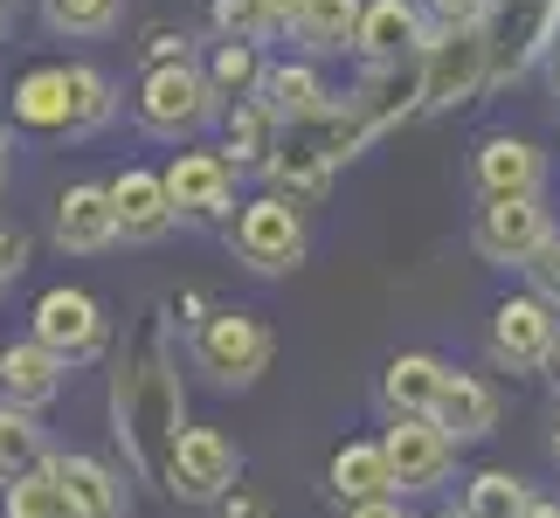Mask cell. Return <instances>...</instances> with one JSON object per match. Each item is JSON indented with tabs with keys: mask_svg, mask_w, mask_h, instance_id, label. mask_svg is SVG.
<instances>
[{
	"mask_svg": "<svg viewBox=\"0 0 560 518\" xmlns=\"http://www.w3.org/2000/svg\"><path fill=\"white\" fill-rule=\"evenodd\" d=\"M112 187V208H118V243H166L174 235V193H166V173L153 166H125Z\"/></svg>",
	"mask_w": 560,
	"mask_h": 518,
	"instance_id": "9a60e30c",
	"label": "cell"
},
{
	"mask_svg": "<svg viewBox=\"0 0 560 518\" xmlns=\"http://www.w3.org/2000/svg\"><path fill=\"white\" fill-rule=\"evenodd\" d=\"M526 284H533V297H547V305L560 311V235H553V243L526 263Z\"/></svg>",
	"mask_w": 560,
	"mask_h": 518,
	"instance_id": "1f68e13d",
	"label": "cell"
},
{
	"mask_svg": "<svg viewBox=\"0 0 560 518\" xmlns=\"http://www.w3.org/2000/svg\"><path fill=\"white\" fill-rule=\"evenodd\" d=\"M208 83L222 91V104H243L264 91V76H270V62H264V42H214V56L201 62Z\"/></svg>",
	"mask_w": 560,
	"mask_h": 518,
	"instance_id": "83f0119b",
	"label": "cell"
},
{
	"mask_svg": "<svg viewBox=\"0 0 560 518\" xmlns=\"http://www.w3.org/2000/svg\"><path fill=\"white\" fill-rule=\"evenodd\" d=\"M443 387H450V366L436 353H395V360H387V374H381L387 422H395V415H436Z\"/></svg>",
	"mask_w": 560,
	"mask_h": 518,
	"instance_id": "d6986e66",
	"label": "cell"
},
{
	"mask_svg": "<svg viewBox=\"0 0 560 518\" xmlns=\"http://www.w3.org/2000/svg\"><path fill=\"white\" fill-rule=\"evenodd\" d=\"M277 139H284V125H277V111L264 97H243V104L222 111V160L235 173H264L270 153H277Z\"/></svg>",
	"mask_w": 560,
	"mask_h": 518,
	"instance_id": "44dd1931",
	"label": "cell"
},
{
	"mask_svg": "<svg viewBox=\"0 0 560 518\" xmlns=\"http://www.w3.org/2000/svg\"><path fill=\"white\" fill-rule=\"evenodd\" d=\"M21 270H28V235H21V228H8V222H0V284H14V276Z\"/></svg>",
	"mask_w": 560,
	"mask_h": 518,
	"instance_id": "e575fe53",
	"label": "cell"
},
{
	"mask_svg": "<svg viewBox=\"0 0 560 518\" xmlns=\"http://www.w3.org/2000/svg\"><path fill=\"white\" fill-rule=\"evenodd\" d=\"M243 478V449H235L222 428H187L180 449H174V470H166V498L180 505H222Z\"/></svg>",
	"mask_w": 560,
	"mask_h": 518,
	"instance_id": "9c48e42d",
	"label": "cell"
},
{
	"mask_svg": "<svg viewBox=\"0 0 560 518\" xmlns=\"http://www.w3.org/2000/svg\"><path fill=\"white\" fill-rule=\"evenodd\" d=\"M42 21H49V35L97 42L125 21V0H42Z\"/></svg>",
	"mask_w": 560,
	"mask_h": 518,
	"instance_id": "f1b7e54d",
	"label": "cell"
},
{
	"mask_svg": "<svg viewBox=\"0 0 560 518\" xmlns=\"http://www.w3.org/2000/svg\"><path fill=\"white\" fill-rule=\"evenodd\" d=\"M485 83H491V42H485V28H436V42L422 49V111L470 104Z\"/></svg>",
	"mask_w": 560,
	"mask_h": 518,
	"instance_id": "ba28073f",
	"label": "cell"
},
{
	"mask_svg": "<svg viewBox=\"0 0 560 518\" xmlns=\"http://www.w3.org/2000/svg\"><path fill=\"white\" fill-rule=\"evenodd\" d=\"M187 353H194V366H201L214 387H256L264 366H270V353H277V332L256 311H243V305H214V311L194 318Z\"/></svg>",
	"mask_w": 560,
	"mask_h": 518,
	"instance_id": "277c9868",
	"label": "cell"
},
{
	"mask_svg": "<svg viewBox=\"0 0 560 518\" xmlns=\"http://www.w3.org/2000/svg\"><path fill=\"white\" fill-rule=\"evenodd\" d=\"M526 511H533V491L512 470H478L464 491V518H526Z\"/></svg>",
	"mask_w": 560,
	"mask_h": 518,
	"instance_id": "f546056e",
	"label": "cell"
},
{
	"mask_svg": "<svg viewBox=\"0 0 560 518\" xmlns=\"http://www.w3.org/2000/svg\"><path fill=\"white\" fill-rule=\"evenodd\" d=\"M28 339H35V345H49L62 366H91L104 345H112V318H104V305H97L91 291L56 284V291H42V297H35V311H28Z\"/></svg>",
	"mask_w": 560,
	"mask_h": 518,
	"instance_id": "52a82bcc",
	"label": "cell"
},
{
	"mask_svg": "<svg viewBox=\"0 0 560 518\" xmlns=\"http://www.w3.org/2000/svg\"><path fill=\"white\" fill-rule=\"evenodd\" d=\"M0 14H14V0H0Z\"/></svg>",
	"mask_w": 560,
	"mask_h": 518,
	"instance_id": "b9f144b4",
	"label": "cell"
},
{
	"mask_svg": "<svg viewBox=\"0 0 560 518\" xmlns=\"http://www.w3.org/2000/svg\"><path fill=\"white\" fill-rule=\"evenodd\" d=\"M49 436H42V422L28 415V408H8L0 401V491L35 478V470H49Z\"/></svg>",
	"mask_w": 560,
	"mask_h": 518,
	"instance_id": "4316f807",
	"label": "cell"
},
{
	"mask_svg": "<svg viewBox=\"0 0 560 518\" xmlns=\"http://www.w3.org/2000/svg\"><path fill=\"white\" fill-rule=\"evenodd\" d=\"M214 518H270V505L256 498V491H229V498L214 505Z\"/></svg>",
	"mask_w": 560,
	"mask_h": 518,
	"instance_id": "d590c367",
	"label": "cell"
},
{
	"mask_svg": "<svg viewBox=\"0 0 560 518\" xmlns=\"http://www.w3.org/2000/svg\"><path fill=\"white\" fill-rule=\"evenodd\" d=\"M166 193H174V214L180 222H229L235 214V166L208 145H180L174 166H166Z\"/></svg>",
	"mask_w": 560,
	"mask_h": 518,
	"instance_id": "4fadbf2b",
	"label": "cell"
},
{
	"mask_svg": "<svg viewBox=\"0 0 560 518\" xmlns=\"http://www.w3.org/2000/svg\"><path fill=\"white\" fill-rule=\"evenodd\" d=\"M526 518H560V505H547V498H533V511Z\"/></svg>",
	"mask_w": 560,
	"mask_h": 518,
	"instance_id": "74e56055",
	"label": "cell"
},
{
	"mask_svg": "<svg viewBox=\"0 0 560 518\" xmlns=\"http://www.w3.org/2000/svg\"><path fill=\"white\" fill-rule=\"evenodd\" d=\"M429 21L416 0H368V14H360V56H368V70H408V62H422L429 49Z\"/></svg>",
	"mask_w": 560,
	"mask_h": 518,
	"instance_id": "5bb4252c",
	"label": "cell"
},
{
	"mask_svg": "<svg viewBox=\"0 0 560 518\" xmlns=\"http://www.w3.org/2000/svg\"><path fill=\"white\" fill-rule=\"evenodd\" d=\"M229 243H235V263H243V270H256V276H291L298 263H305V249H312L305 208L277 201V193H256V201H243V214H235Z\"/></svg>",
	"mask_w": 560,
	"mask_h": 518,
	"instance_id": "8992f818",
	"label": "cell"
},
{
	"mask_svg": "<svg viewBox=\"0 0 560 518\" xmlns=\"http://www.w3.org/2000/svg\"><path fill=\"white\" fill-rule=\"evenodd\" d=\"M222 111V91L208 83L201 62H166V70H145L139 76V91H132V118H139V132H153V139H194L201 125Z\"/></svg>",
	"mask_w": 560,
	"mask_h": 518,
	"instance_id": "5b68a950",
	"label": "cell"
},
{
	"mask_svg": "<svg viewBox=\"0 0 560 518\" xmlns=\"http://www.w3.org/2000/svg\"><path fill=\"white\" fill-rule=\"evenodd\" d=\"M360 14H368V0H298V42H305V56H347L360 49Z\"/></svg>",
	"mask_w": 560,
	"mask_h": 518,
	"instance_id": "603a6c76",
	"label": "cell"
},
{
	"mask_svg": "<svg viewBox=\"0 0 560 518\" xmlns=\"http://www.w3.org/2000/svg\"><path fill=\"white\" fill-rule=\"evenodd\" d=\"M436 422H443L457 443L491 436V428H499V387L478 380V374H457V366H450V387H443V401H436Z\"/></svg>",
	"mask_w": 560,
	"mask_h": 518,
	"instance_id": "d4e9b609",
	"label": "cell"
},
{
	"mask_svg": "<svg viewBox=\"0 0 560 518\" xmlns=\"http://www.w3.org/2000/svg\"><path fill=\"white\" fill-rule=\"evenodd\" d=\"M214 42H270L298 28V0H214Z\"/></svg>",
	"mask_w": 560,
	"mask_h": 518,
	"instance_id": "484cf974",
	"label": "cell"
},
{
	"mask_svg": "<svg viewBox=\"0 0 560 518\" xmlns=\"http://www.w3.org/2000/svg\"><path fill=\"white\" fill-rule=\"evenodd\" d=\"M62 366L49 345H35V339H14V345H0V401L8 408H28V415H42L56 395H62Z\"/></svg>",
	"mask_w": 560,
	"mask_h": 518,
	"instance_id": "ac0fdd59",
	"label": "cell"
},
{
	"mask_svg": "<svg viewBox=\"0 0 560 518\" xmlns=\"http://www.w3.org/2000/svg\"><path fill=\"white\" fill-rule=\"evenodd\" d=\"M553 457H560V401H553Z\"/></svg>",
	"mask_w": 560,
	"mask_h": 518,
	"instance_id": "ab89813d",
	"label": "cell"
},
{
	"mask_svg": "<svg viewBox=\"0 0 560 518\" xmlns=\"http://www.w3.org/2000/svg\"><path fill=\"white\" fill-rule=\"evenodd\" d=\"M470 180H478L485 201H526V193H540L547 187V153L533 139H485L478 145V160H470Z\"/></svg>",
	"mask_w": 560,
	"mask_h": 518,
	"instance_id": "2e32d148",
	"label": "cell"
},
{
	"mask_svg": "<svg viewBox=\"0 0 560 518\" xmlns=\"http://www.w3.org/2000/svg\"><path fill=\"white\" fill-rule=\"evenodd\" d=\"M553 380H560V345H553Z\"/></svg>",
	"mask_w": 560,
	"mask_h": 518,
	"instance_id": "60d3db41",
	"label": "cell"
},
{
	"mask_svg": "<svg viewBox=\"0 0 560 518\" xmlns=\"http://www.w3.org/2000/svg\"><path fill=\"white\" fill-rule=\"evenodd\" d=\"M112 428H118V449L132 463V478L166 491L174 449L187 436V395H180L174 332H166V297L139 305V318L125 326V345L112 360Z\"/></svg>",
	"mask_w": 560,
	"mask_h": 518,
	"instance_id": "6da1fadb",
	"label": "cell"
},
{
	"mask_svg": "<svg viewBox=\"0 0 560 518\" xmlns=\"http://www.w3.org/2000/svg\"><path fill=\"white\" fill-rule=\"evenodd\" d=\"M553 345H560V318L547 297H533V291L499 297V311H491V353H499V366H512V374L553 366Z\"/></svg>",
	"mask_w": 560,
	"mask_h": 518,
	"instance_id": "7c38bea8",
	"label": "cell"
},
{
	"mask_svg": "<svg viewBox=\"0 0 560 518\" xmlns=\"http://www.w3.org/2000/svg\"><path fill=\"white\" fill-rule=\"evenodd\" d=\"M429 14H436V28H485L491 0H429Z\"/></svg>",
	"mask_w": 560,
	"mask_h": 518,
	"instance_id": "d6a6232c",
	"label": "cell"
},
{
	"mask_svg": "<svg viewBox=\"0 0 560 518\" xmlns=\"http://www.w3.org/2000/svg\"><path fill=\"white\" fill-rule=\"evenodd\" d=\"M347 518H416V511H408L401 498H374V505H353Z\"/></svg>",
	"mask_w": 560,
	"mask_h": 518,
	"instance_id": "8d00e7d4",
	"label": "cell"
},
{
	"mask_svg": "<svg viewBox=\"0 0 560 518\" xmlns=\"http://www.w3.org/2000/svg\"><path fill=\"white\" fill-rule=\"evenodd\" d=\"M277 111V125H305L318 111H332V91H326V76L312 70V62H270V76H264V91H256Z\"/></svg>",
	"mask_w": 560,
	"mask_h": 518,
	"instance_id": "7402d4cb",
	"label": "cell"
},
{
	"mask_svg": "<svg viewBox=\"0 0 560 518\" xmlns=\"http://www.w3.org/2000/svg\"><path fill=\"white\" fill-rule=\"evenodd\" d=\"M112 243H118L112 187H97V180L62 187V201H56V249L62 256H97V249H112Z\"/></svg>",
	"mask_w": 560,
	"mask_h": 518,
	"instance_id": "e0dca14e",
	"label": "cell"
},
{
	"mask_svg": "<svg viewBox=\"0 0 560 518\" xmlns=\"http://www.w3.org/2000/svg\"><path fill=\"white\" fill-rule=\"evenodd\" d=\"M360 145H374V125L353 111V104H332V111H318L305 125H284V139H277V153L264 166V180L277 201H291V208H312V201H326V187H332V173L360 160Z\"/></svg>",
	"mask_w": 560,
	"mask_h": 518,
	"instance_id": "7a4b0ae2",
	"label": "cell"
},
{
	"mask_svg": "<svg viewBox=\"0 0 560 518\" xmlns=\"http://www.w3.org/2000/svg\"><path fill=\"white\" fill-rule=\"evenodd\" d=\"M112 111H118L112 76L91 62H35L8 104V118L35 139H91L97 125H112Z\"/></svg>",
	"mask_w": 560,
	"mask_h": 518,
	"instance_id": "3957f363",
	"label": "cell"
},
{
	"mask_svg": "<svg viewBox=\"0 0 560 518\" xmlns=\"http://www.w3.org/2000/svg\"><path fill=\"white\" fill-rule=\"evenodd\" d=\"M0 180H8V125H0Z\"/></svg>",
	"mask_w": 560,
	"mask_h": 518,
	"instance_id": "f35d334b",
	"label": "cell"
},
{
	"mask_svg": "<svg viewBox=\"0 0 560 518\" xmlns=\"http://www.w3.org/2000/svg\"><path fill=\"white\" fill-rule=\"evenodd\" d=\"M187 49H194V35H187V28H153V42H145V56H153V62H145V70H166V62H194Z\"/></svg>",
	"mask_w": 560,
	"mask_h": 518,
	"instance_id": "836d02e7",
	"label": "cell"
},
{
	"mask_svg": "<svg viewBox=\"0 0 560 518\" xmlns=\"http://www.w3.org/2000/svg\"><path fill=\"white\" fill-rule=\"evenodd\" d=\"M326 491L339 505H374V498H395V470H387V449L381 443H339L332 463H326Z\"/></svg>",
	"mask_w": 560,
	"mask_h": 518,
	"instance_id": "ffe728a7",
	"label": "cell"
},
{
	"mask_svg": "<svg viewBox=\"0 0 560 518\" xmlns=\"http://www.w3.org/2000/svg\"><path fill=\"white\" fill-rule=\"evenodd\" d=\"M56 484L70 491V511L77 518H125V484H118V470L112 463H97V457H56Z\"/></svg>",
	"mask_w": 560,
	"mask_h": 518,
	"instance_id": "cb8c5ba5",
	"label": "cell"
},
{
	"mask_svg": "<svg viewBox=\"0 0 560 518\" xmlns=\"http://www.w3.org/2000/svg\"><path fill=\"white\" fill-rule=\"evenodd\" d=\"M381 449H387V470H395V498L436 491L450 478V463H457V436H450L436 415H395Z\"/></svg>",
	"mask_w": 560,
	"mask_h": 518,
	"instance_id": "30bf717a",
	"label": "cell"
},
{
	"mask_svg": "<svg viewBox=\"0 0 560 518\" xmlns=\"http://www.w3.org/2000/svg\"><path fill=\"white\" fill-rule=\"evenodd\" d=\"M0 28H8V14H0Z\"/></svg>",
	"mask_w": 560,
	"mask_h": 518,
	"instance_id": "7bdbcfd3",
	"label": "cell"
},
{
	"mask_svg": "<svg viewBox=\"0 0 560 518\" xmlns=\"http://www.w3.org/2000/svg\"><path fill=\"white\" fill-rule=\"evenodd\" d=\"M470 243H478L485 263L526 270L533 256L553 243V222H547L540 193H526V201H485V208H478V228H470Z\"/></svg>",
	"mask_w": 560,
	"mask_h": 518,
	"instance_id": "8fae6325",
	"label": "cell"
},
{
	"mask_svg": "<svg viewBox=\"0 0 560 518\" xmlns=\"http://www.w3.org/2000/svg\"><path fill=\"white\" fill-rule=\"evenodd\" d=\"M0 518H77V511H70V491L56 484V470H35V478L8 484V498H0Z\"/></svg>",
	"mask_w": 560,
	"mask_h": 518,
	"instance_id": "4dcf8cb0",
	"label": "cell"
}]
</instances>
